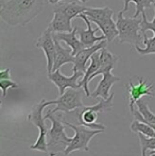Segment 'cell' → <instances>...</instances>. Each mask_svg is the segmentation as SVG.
<instances>
[{"label":"cell","instance_id":"obj_8","mask_svg":"<svg viewBox=\"0 0 155 156\" xmlns=\"http://www.w3.org/2000/svg\"><path fill=\"white\" fill-rule=\"evenodd\" d=\"M36 47L41 48L44 51L47 58V71L48 73L52 72L55 56V41H54L53 33L50 30H45L36 41Z\"/></svg>","mask_w":155,"mask_h":156},{"label":"cell","instance_id":"obj_9","mask_svg":"<svg viewBox=\"0 0 155 156\" xmlns=\"http://www.w3.org/2000/svg\"><path fill=\"white\" fill-rule=\"evenodd\" d=\"M154 86L153 84H148L147 80H143V78H138V83L134 84L132 80L129 81V94H130V111L134 109L135 103L140 100L143 97L149 96L155 97V93H153Z\"/></svg>","mask_w":155,"mask_h":156},{"label":"cell","instance_id":"obj_29","mask_svg":"<svg viewBox=\"0 0 155 156\" xmlns=\"http://www.w3.org/2000/svg\"><path fill=\"white\" fill-rule=\"evenodd\" d=\"M3 79H11V69L10 68H6L0 71V80H3Z\"/></svg>","mask_w":155,"mask_h":156},{"label":"cell","instance_id":"obj_32","mask_svg":"<svg viewBox=\"0 0 155 156\" xmlns=\"http://www.w3.org/2000/svg\"><path fill=\"white\" fill-rule=\"evenodd\" d=\"M151 154H155V151H154V152H151ZM151 154H150V155H151Z\"/></svg>","mask_w":155,"mask_h":156},{"label":"cell","instance_id":"obj_16","mask_svg":"<svg viewBox=\"0 0 155 156\" xmlns=\"http://www.w3.org/2000/svg\"><path fill=\"white\" fill-rule=\"evenodd\" d=\"M78 27H75L71 32H61V33H53V37L60 41H64L70 49L72 50V55L79 53L82 49H84L85 46L80 39L77 38Z\"/></svg>","mask_w":155,"mask_h":156},{"label":"cell","instance_id":"obj_6","mask_svg":"<svg viewBox=\"0 0 155 156\" xmlns=\"http://www.w3.org/2000/svg\"><path fill=\"white\" fill-rule=\"evenodd\" d=\"M82 96L83 91L79 89L75 88H68L66 89L63 94L58 96V98L56 100H52V104H55L56 106L53 109L49 111V114H55L58 112H62V113H70V112H75L76 109L83 107V102H82Z\"/></svg>","mask_w":155,"mask_h":156},{"label":"cell","instance_id":"obj_14","mask_svg":"<svg viewBox=\"0 0 155 156\" xmlns=\"http://www.w3.org/2000/svg\"><path fill=\"white\" fill-rule=\"evenodd\" d=\"M118 61H119V56L114 55L112 52H110L106 49V47L101 49L100 50V67H99V69L91 76V78L89 79V82H90L93 78L100 76V74H104L105 72L112 71L115 68Z\"/></svg>","mask_w":155,"mask_h":156},{"label":"cell","instance_id":"obj_15","mask_svg":"<svg viewBox=\"0 0 155 156\" xmlns=\"http://www.w3.org/2000/svg\"><path fill=\"white\" fill-rule=\"evenodd\" d=\"M87 6H84L82 4L78 3L77 0H72V1H63L58 2L55 4L53 11H58V12L63 13L64 15H66L69 19L72 20L76 17H79L82 13H84L86 11Z\"/></svg>","mask_w":155,"mask_h":156},{"label":"cell","instance_id":"obj_4","mask_svg":"<svg viewBox=\"0 0 155 156\" xmlns=\"http://www.w3.org/2000/svg\"><path fill=\"white\" fill-rule=\"evenodd\" d=\"M52 105L51 101H46L45 99L41 101L32 108L31 113L28 115V121L31 122L38 129V138L36 139L35 144L30 147L31 150H37L43 153H48L47 147V133L48 127L45 123V117H43V111L45 107Z\"/></svg>","mask_w":155,"mask_h":156},{"label":"cell","instance_id":"obj_24","mask_svg":"<svg viewBox=\"0 0 155 156\" xmlns=\"http://www.w3.org/2000/svg\"><path fill=\"white\" fill-rule=\"evenodd\" d=\"M138 135L141 147V156H148V151H155V137H149L143 133H136Z\"/></svg>","mask_w":155,"mask_h":156},{"label":"cell","instance_id":"obj_22","mask_svg":"<svg viewBox=\"0 0 155 156\" xmlns=\"http://www.w3.org/2000/svg\"><path fill=\"white\" fill-rule=\"evenodd\" d=\"M131 2H134L136 4V11H135L134 15H133V18H138L139 15H141L145 12V9H149L151 8L152 4H154L155 0H123L124 3V8H123V12L125 13L129 9V4Z\"/></svg>","mask_w":155,"mask_h":156},{"label":"cell","instance_id":"obj_19","mask_svg":"<svg viewBox=\"0 0 155 156\" xmlns=\"http://www.w3.org/2000/svg\"><path fill=\"white\" fill-rule=\"evenodd\" d=\"M99 67H100V50L93 54V56L90 58L89 66L87 67V69H86V71H85L84 76H83L82 80L79 82V85H80V87L83 88V90H84L86 97H90V93H89V89H88L89 79H90L91 76L99 69Z\"/></svg>","mask_w":155,"mask_h":156},{"label":"cell","instance_id":"obj_18","mask_svg":"<svg viewBox=\"0 0 155 156\" xmlns=\"http://www.w3.org/2000/svg\"><path fill=\"white\" fill-rule=\"evenodd\" d=\"M54 41H55V56H54V64L52 71L61 69V67L65 64H73V61H75V56L72 55V50L64 48L58 39L54 38Z\"/></svg>","mask_w":155,"mask_h":156},{"label":"cell","instance_id":"obj_30","mask_svg":"<svg viewBox=\"0 0 155 156\" xmlns=\"http://www.w3.org/2000/svg\"><path fill=\"white\" fill-rule=\"evenodd\" d=\"M47 1L51 4H56V3H58V2L63 1V0H47ZM78 1H81V2H83V3H86V2L89 1V0H78Z\"/></svg>","mask_w":155,"mask_h":156},{"label":"cell","instance_id":"obj_17","mask_svg":"<svg viewBox=\"0 0 155 156\" xmlns=\"http://www.w3.org/2000/svg\"><path fill=\"white\" fill-rule=\"evenodd\" d=\"M53 18L49 23L47 29L52 33H61V32H71L73 30L71 26V19H69L66 15L58 11H53Z\"/></svg>","mask_w":155,"mask_h":156},{"label":"cell","instance_id":"obj_31","mask_svg":"<svg viewBox=\"0 0 155 156\" xmlns=\"http://www.w3.org/2000/svg\"><path fill=\"white\" fill-rule=\"evenodd\" d=\"M6 1H9V0H0V5H1V4H3V3H5Z\"/></svg>","mask_w":155,"mask_h":156},{"label":"cell","instance_id":"obj_13","mask_svg":"<svg viewBox=\"0 0 155 156\" xmlns=\"http://www.w3.org/2000/svg\"><path fill=\"white\" fill-rule=\"evenodd\" d=\"M75 112L78 116L80 124L85 125V126L93 129H102V131H105V125L99 124L96 122L98 119V114L99 113L90 109L88 106H83L81 108L76 109Z\"/></svg>","mask_w":155,"mask_h":156},{"label":"cell","instance_id":"obj_33","mask_svg":"<svg viewBox=\"0 0 155 156\" xmlns=\"http://www.w3.org/2000/svg\"><path fill=\"white\" fill-rule=\"evenodd\" d=\"M154 132H155V126H154ZM154 137H155V133H154Z\"/></svg>","mask_w":155,"mask_h":156},{"label":"cell","instance_id":"obj_28","mask_svg":"<svg viewBox=\"0 0 155 156\" xmlns=\"http://www.w3.org/2000/svg\"><path fill=\"white\" fill-rule=\"evenodd\" d=\"M19 85L17 83L13 82L11 79H3V80H0V87L2 89V97H6L8 90L10 88H18Z\"/></svg>","mask_w":155,"mask_h":156},{"label":"cell","instance_id":"obj_23","mask_svg":"<svg viewBox=\"0 0 155 156\" xmlns=\"http://www.w3.org/2000/svg\"><path fill=\"white\" fill-rule=\"evenodd\" d=\"M135 105H136L137 109L140 112V114L146 119V123L151 125V126L154 129V126H155V114L152 113L151 109L149 108V106H148L147 103L140 99V100H138L136 103H135Z\"/></svg>","mask_w":155,"mask_h":156},{"label":"cell","instance_id":"obj_27","mask_svg":"<svg viewBox=\"0 0 155 156\" xmlns=\"http://www.w3.org/2000/svg\"><path fill=\"white\" fill-rule=\"evenodd\" d=\"M153 8H154V12H155V2L153 4ZM141 23H140V31H141V34H146L147 31H152L153 33H155V16L153 18V21H148L147 19V15L146 13L143 12L141 14Z\"/></svg>","mask_w":155,"mask_h":156},{"label":"cell","instance_id":"obj_11","mask_svg":"<svg viewBox=\"0 0 155 156\" xmlns=\"http://www.w3.org/2000/svg\"><path fill=\"white\" fill-rule=\"evenodd\" d=\"M79 18L83 19V20L85 21V23H86V27H87L86 30L79 29L78 28V32H79V35H80V41L83 43L85 48L91 47V46H95L96 44H98L99 41H105L106 39L105 35H101V36H97V35H96L97 31L100 29L99 28L93 29V27H91V21L89 20V18L84 13H82V14L79 16Z\"/></svg>","mask_w":155,"mask_h":156},{"label":"cell","instance_id":"obj_26","mask_svg":"<svg viewBox=\"0 0 155 156\" xmlns=\"http://www.w3.org/2000/svg\"><path fill=\"white\" fill-rule=\"evenodd\" d=\"M143 44L146 45L145 48H140L139 46H135V50L141 55H148V54H155V33L152 38H149L147 34L143 35Z\"/></svg>","mask_w":155,"mask_h":156},{"label":"cell","instance_id":"obj_20","mask_svg":"<svg viewBox=\"0 0 155 156\" xmlns=\"http://www.w3.org/2000/svg\"><path fill=\"white\" fill-rule=\"evenodd\" d=\"M84 14L89 18V20L93 23H99L106 20L108 18H113L114 11L108 6L104 8H87Z\"/></svg>","mask_w":155,"mask_h":156},{"label":"cell","instance_id":"obj_5","mask_svg":"<svg viewBox=\"0 0 155 156\" xmlns=\"http://www.w3.org/2000/svg\"><path fill=\"white\" fill-rule=\"evenodd\" d=\"M65 125L69 126L75 131V136L72 137V140L67 147V149L64 151V155H69L73 151H84V152H88L89 151V141L93 137L96 135L102 133V129H93L89 127L85 126V125H76L72 123H69L67 121H63Z\"/></svg>","mask_w":155,"mask_h":156},{"label":"cell","instance_id":"obj_2","mask_svg":"<svg viewBox=\"0 0 155 156\" xmlns=\"http://www.w3.org/2000/svg\"><path fill=\"white\" fill-rule=\"evenodd\" d=\"M53 114H46L45 119L51 121V127L47 133V147L49 156H56L60 153H64L72 138L68 137L65 133V123L61 120L56 119Z\"/></svg>","mask_w":155,"mask_h":156},{"label":"cell","instance_id":"obj_10","mask_svg":"<svg viewBox=\"0 0 155 156\" xmlns=\"http://www.w3.org/2000/svg\"><path fill=\"white\" fill-rule=\"evenodd\" d=\"M108 41H99L98 44H96L95 46H91V47L88 48H84V49L81 50L79 53H77L75 55V61H73V68L72 71H82L85 73L87 67V63L90 60V58L93 56V53H96L99 50L103 49V48L106 47Z\"/></svg>","mask_w":155,"mask_h":156},{"label":"cell","instance_id":"obj_3","mask_svg":"<svg viewBox=\"0 0 155 156\" xmlns=\"http://www.w3.org/2000/svg\"><path fill=\"white\" fill-rule=\"evenodd\" d=\"M117 28L119 31V41L121 44L128 43L133 46H139L141 43L140 23L141 19L133 18V17H125L123 11L118 13L117 17Z\"/></svg>","mask_w":155,"mask_h":156},{"label":"cell","instance_id":"obj_12","mask_svg":"<svg viewBox=\"0 0 155 156\" xmlns=\"http://www.w3.org/2000/svg\"><path fill=\"white\" fill-rule=\"evenodd\" d=\"M102 76H103L102 80L99 82V84L96 87L95 90L90 94V97H93V98H98V97H100L101 99L110 98V96L112 94H111V88H112L115 83L120 81V78L114 76L112 73V71L105 72Z\"/></svg>","mask_w":155,"mask_h":156},{"label":"cell","instance_id":"obj_7","mask_svg":"<svg viewBox=\"0 0 155 156\" xmlns=\"http://www.w3.org/2000/svg\"><path fill=\"white\" fill-rule=\"evenodd\" d=\"M84 72L82 71H73L71 76H66L61 72L60 69L48 73V80L51 81L58 89V96L63 94L68 88H81L78 83V80L83 78Z\"/></svg>","mask_w":155,"mask_h":156},{"label":"cell","instance_id":"obj_21","mask_svg":"<svg viewBox=\"0 0 155 156\" xmlns=\"http://www.w3.org/2000/svg\"><path fill=\"white\" fill-rule=\"evenodd\" d=\"M98 28L103 33V35L106 36V41L108 43H112L116 37L119 36V31H118L117 23L113 20V18H108L102 23H97Z\"/></svg>","mask_w":155,"mask_h":156},{"label":"cell","instance_id":"obj_25","mask_svg":"<svg viewBox=\"0 0 155 156\" xmlns=\"http://www.w3.org/2000/svg\"><path fill=\"white\" fill-rule=\"evenodd\" d=\"M131 131L133 133H143V135L149 136V137H154V129L151 125L143 123L139 120L134 119V121L131 123Z\"/></svg>","mask_w":155,"mask_h":156},{"label":"cell","instance_id":"obj_34","mask_svg":"<svg viewBox=\"0 0 155 156\" xmlns=\"http://www.w3.org/2000/svg\"><path fill=\"white\" fill-rule=\"evenodd\" d=\"M150 156H155V154H151V155H150Z\"/></svg>","mask_w":155,"mask_h":156},{"label":"cell","instance_id":"obj_1","mask_svg":"<svg viewBox=\"0 0 155 156\" xmlns=\"http://www.w3.org/2000/svg\"><path fill=\"white\" fill-rule=\"evenodd\" d=\"M46 0H9L0 5V17L13 27H25L43 11Z\"/></svg>","mask_w":155,"mask_h":156}]
</instances>
